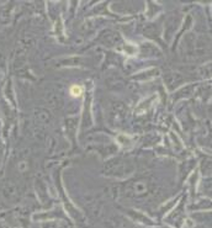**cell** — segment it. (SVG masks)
<instances>
[{
    "label": "cell",
    "mask_w": 212,
    "mask_h": 228,
    "mask_svg": "<svg viewBox=\"0 0 212 228\" xmlns=\"http://www.w3.org/2000/svg\"><path fill=\"white\" fill-rule=\"evenodd\" d=\"M70 93H72V95H73V96H80V95H81V93H83V90H81V88H80V86L74 85V86H72Z\"/></svg>",
    "instance_id": "1"
}]
</instances>
